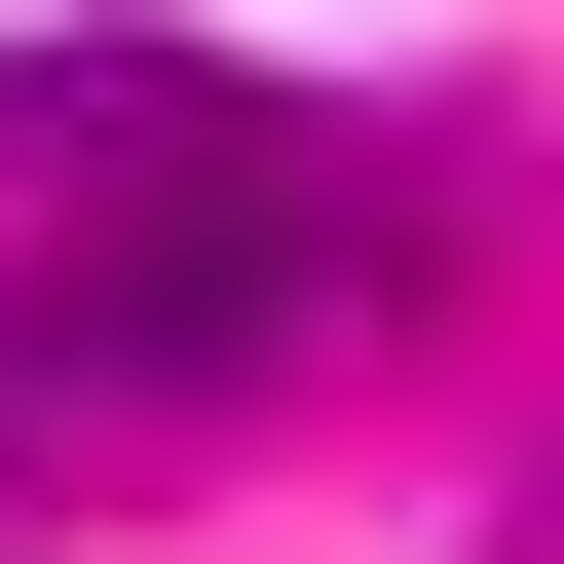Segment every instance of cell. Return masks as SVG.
Returning <instances> with one entry per match:
<instances>
[{"mask_svg":"<svg viewBox=\"0 0 564 564\" xmlns=\"http://www.w3.org/2000/svg\"><path fill=\"white\" fill-rule=\"evenodd\" d=\"M339 302H377V188H339V151H188V188L39 226V263H0V527H39V489H151V452H226Z\"/></svg>","mask_w":564,"mask_h":564,"instance_id":"cell-1","label":"cell"},{"mask_svg":"<svg viewBox=\"0 0 564 564\" xmlns=\"http://www.w3.org/2000/svg\"><path fill=\"white\" fill-rule=\"evenodd\" d=\"M527 564H564V489H527Z\"/></svg>","mask_w":564,"mask_h":564,"instance_id":"cell-2","label":"cell"}]
</instances>
